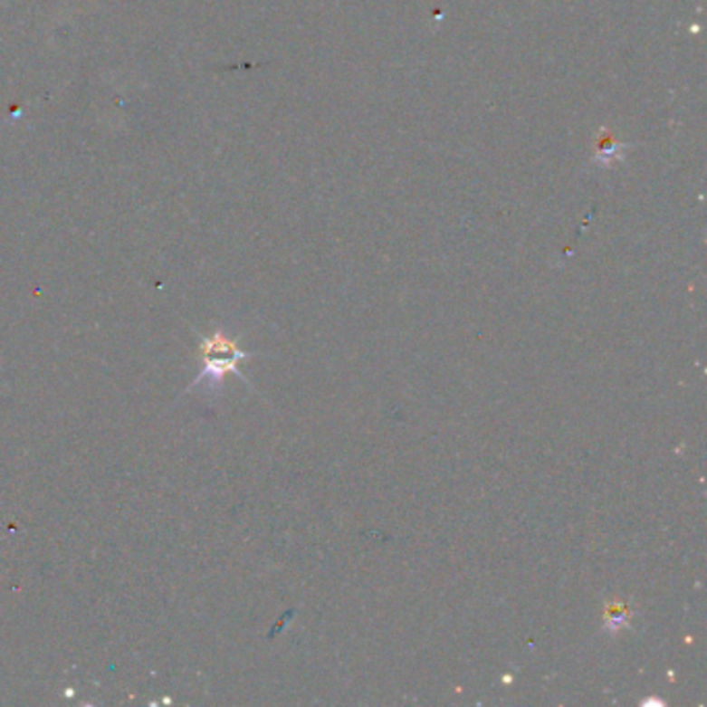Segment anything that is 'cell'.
I'll list each match as a JSON object with an SVG mask.
<instances>
[{"label": "cell", "instance_id": "6da1fadb", "mask_svg": "<svg viewBox=\"0 0 707 707\" xmlns=\"http://www.w3.org/2000/svg\"><path fill=\"white\" fill-rule=\"evenodd\" d=\"M199 357H202L204 368L199 369L196 380L191 382L187 390L196 388L199 384H205L212 392L223 388L225 377L228 374H234L241 380H245L239 371V363L245 361L249 353L241 351L237 342L228 339L223 330H216L212 337H202V345H199Z\"/></svg>", "mask_w": 707, "mask_h": 707}, {"label": "cell", "instance_id": "7a4b0ae2", "mask_svg": "<svg viewBox=\"0 0 707 707\" xmlns=\"http://www.w3.org/2000/svg\"><path fill=\"white\" fill-rule=\"evenodd\" d=\"M628 620H631V610L625 604L612 602L606 606V631L608 633H616L618 628L628 625Z\"/></svg>", "mask_w": 707, "mask_h": 707}]
</instances>
